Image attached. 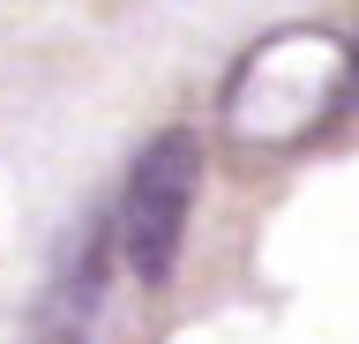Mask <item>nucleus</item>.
Listing matches in <instances>:
<instances>
[{
    "mask_svg": "<svg viewBox=\"0 0 359 344\" xmlns=\"http://www.w3.org/2000/svg\"><path fill=\"white\" fill-rule=\"evenodd\" d=\"M202 195V135L195 128H165V135L142 142V158L128 165V187H120V254L142 284H172L180 247H187V217H195Z\"/></svg>",
    "mask_w": 359,
    "mask_h": 344,
    "instance_id": "nucleus-1",
    "label": "nucleus"
},
{
    "mask_svg": "<svg viewBox=\"0 0 359 344\" xmlns=\"http://www.w3.org/2000/svg\"><path fill=\"white\" fill-rule=\"evenodd\" d=\"M352 83H359V53H352Z\"/></svg>",
    "mask_w": 359,
    "mask_h": 344,
    "instance_id": "nucleus-2",
    "label": "nucleus"
}]
</instances>
